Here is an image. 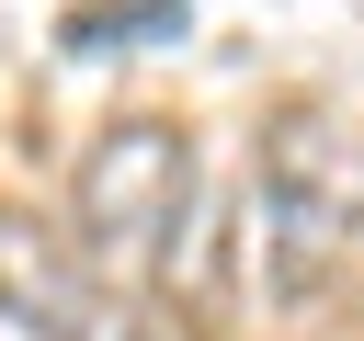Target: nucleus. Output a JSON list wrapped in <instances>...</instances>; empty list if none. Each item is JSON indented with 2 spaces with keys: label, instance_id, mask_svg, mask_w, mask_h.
I'll use <instances>...</instances> for the list:
<instances>
[{
  "label": "nucleus",
  "instance_id": "obj_2",
  "mask_svg": "<svg viewBox=\"0 0 364 341\" xmlns=\"http://www.w3.org/2000/svg\"><path fill=\"white\" fill-rule=\"evenodd\" d=\"M193 205V136L159 125V114H125L80 148V182H68V216L102 261H148Z\"/></svg>",
  "mask_w": 364,
  "mask_h": 341
},
{
  "label": "nucleus",
  "instance_id": "obj_1",
  "mask_svg": "<svg viewBox=\"0 0 364 341\" xmlns=\"http://www.w3.org/2000/svg\"><path fill=\"white\" fill-rule=\"evenodd\" d=\"M250 239H262V296L273 307H307L353 261V239H364V148H353V125H330L307 102L262 125Z\"/></svg>",
  "mask_w": 364,
  "mask_h": 341
},
{
  "label": "nucleus",
  "instance_id": "obj_3",
  "mask_svg": "<svg viewBox=\"0 0 364 341\" xmlns=\"http://www.w3.org/2000/svg\"><path fill=\"white\" fill-rule=\"evenodd\" d=\"M0 284L23 296V318H57V330H80V307H91V296H68V273L46 261L34 227H0Z\"/></svg>",
  "mask_w": 364,
  "mask_h": 341
},
{
  "label": "nucleus",
  "instance_id": "obj_4",
  "mask_svg": "<svg viewBox=\"0 0 364 341\" xmlns=\"http://www.w3.org/2000/svg\"><path fill=\"white\" fill-rule=\"evenodd\" d=\"M68 341H182V330H171V318H148V307H125V296H91Z\"/></svg>",
  "mask_w": 364,
  "mask_h": 341
}]
</instances>
